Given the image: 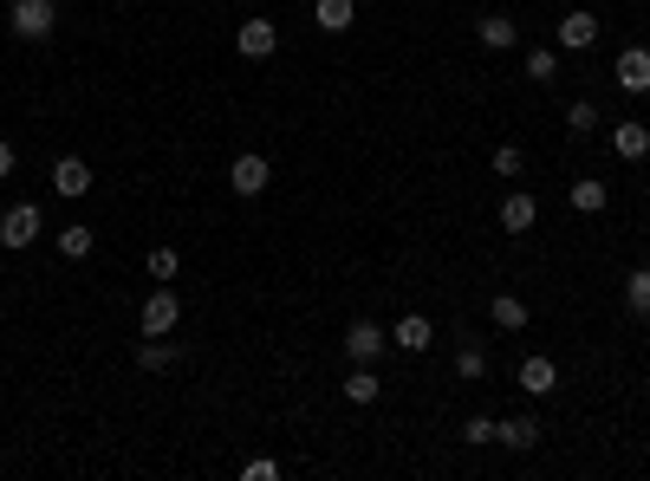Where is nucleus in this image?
Wrapping results in <instances>:
<instances>
[{
	"instance_id": "f257e3e1",
	"label": "nucleus",
	"mask_w": 650,
	"mask_h": 481,
	"mask_svg": "<svg viewBox=\"0 0 650 481\" xmlns=\"http://www.w3.org/2000/svg\"><path fill=\"white\" fill-rule=\"evenodd\" d=\"M7 26H13V40L40 46V40L59 33V0H13V7H7Z\"/></svg>"
},
{
	"instance_id": "f03ea898",
	"label": "nucleus",
	"mask_w": 650,
	"mask_h": 481,
	"mask_svg": "<svg viewBox=\"0 0 650 481\" xmlns=\"http://www.w3.org/2000/svg\"><path fill=\"white\" fill-rule=\"evenodd\" d=\"M176 326H183V299H176L169 280H156V293L137 306V332H144V339H169Z\"/></svg>"
},
{
	"instance_id": "7ed1b4c3",
	"label": "nucleus",
	"mask_w": 650,
	"mask_h": 481,
	"mask_svg": "<svg viewBox=\"0 0 650 481\" xmlns=\"http://www.w3.org/2000/svg\"><path fill=\"white\" fill-rule=\"evenodd\" d=\"M40 234H46V208H40V203H13L7 215H0V248H7V254L33 248Z\"/></svg>"
},
{
	"instance_id": "20e7f679",
	"label": "nucleus",
	"mask_w": 650,
	"mask_h": 481,
	"mask_svg": "<svg viewBox=\"0 0 650 481\" xmlns=\"http://www.w3.org/2000/svg\"><path fill=\"white\" fill-rule=\"evenodd\" d=\"M598 26H605V20H598L592 7H573V13L553 26V46H560V53H592V46H598Z\"/></svg>"
},
{
	"instance_id": "39448f33",
	"label": "nucleus",
	"mask_w": 650,
	"mask_h": 481,
	"mask_svg": "<svg viewBox=\"0 0 650 481\" xmlns=\"http://www.w3.org/2000/svg\"><path fill=\"white\" fill-rule=\"evenodd\" d=\"M267 183H274V163H267L261 150H241V156L228 163V189H234V196H261Z\"/></svg>"
},
{
	"instance_id": "423d86ee",
	"label": "nucleus",
	"mask_w": 650,
	"mask_h": 481,
	"mask_svg": "<svg viewBox=\"0 0 650 481\" xmlns=\"http://www.w3.org/2000/svg\"><path fill=\"white\" fill-rule=\"evenodd\" d=\"M384 345H390V332H384L377 319H352V326H345V358H352V364H377Z\"/></svg>"
},
{
	"instance_id": "0eeeda50",
	"label": "nucleus",
	"mask_w": 650,
	"mask_h": 481,
	"mask_svg": "<svg viewBox=\"0 0 650 481\" xmlns=\"http://www.w3.org/2000/svg\"><path fill=\"white\" fill-rule=\"evenodd\" d=\"M234 53H241V59H274V53H280V26H274V20H241Z\"/></svg>"
},
{
	"instance_id": "6e6552de",
	"label": "nucleus",
	"mask_w": 650,
	"mask_h": 481,
	"mask_svg": "<svg viewBox=\"0 0 650 481\" xmlns=\"http://www.w3.org/2000/svg\"><path fill=\"white\" fill-rule=\"evenodd\" d=\"M612 78H618V91L645 98V91H650V46H625V53L612 59Z\"/></svg>"
},
{
	"instance_id": "1a4fd4ad",
	"label": "nucleus",
	"mask_w": 650,
	"mask_h": 481,
	"mask_svg": "<svg viewBox=\"0 0 650 481\" xmlns=\"http://www.w3.org/2000/svg\"><path fill=\"white\" fill-rule=\"evenodd\" d=\"M514 384H520L527 397H553V391H560V364L533 351V358H520V371H514Z\"/></svg>"
},
{
	"instance_id": "9d476101",
	"label": "nucleus",
	"mask_w": 650,
	"mask_h": 481,
	"mask_svg": "<svg viewBox=\"0 0 650 481\" xmlns=\"http://www.w3.org/2000/svg\"><path fill=\"white\" fill-rule=\"evenodd\" d=\"M612 156H618V163H645L650 156V124H638V118L612 124Z\"/></svg>"
},
{
	"instance_id": "9b49d317",
	"label": "nucleus",
	"mask_w": 650,
	"mask_h": 481,
	"mask_svg": "<svg viewBox=\"0 0 650 481\" xmlns=\"http://www.w3.org/2000/svg\"><path fill=\"white\" fill-rule=\"evenodd\" d=\"M390 345H397V351H430V345H436L430 313H404V319L390 326Z\"/></svg>"
},
{
	"instance_id": "f8f14e48",
	"label": "nucleus",
	"mask_w": 650,
	"mask_h": 481,
	"mask_svg": "<svg viewBox=\"0 0 650 481\" xmlns=\"http://www.w3.org/2000/svg\"><path fill=\"white\" fill-rule=\"evenodd\" d=\"M53 189H59L66 203H78V196L91 189V163H85V156H59V163H53Z\"/></svg>"
},
{
	"instance_id": "ddd939ff",
	"label": "nucleus",
	"mask_w": 650,
	"mask_h": 481,
	"mask_svg": "<svg viewBox=\"0 0 650 481\" xmlns=\"http://www.w3.org/2000/svg\"><path fill=\"white\" fill-rule=\"evenodd\" d=\"M533 221H540V203H533L527 189H514V196L502 203V228L507 234H533Z\"/></svg>"
},
{
	"instance_id": "4468645a",
	"label": "nucleus",
	"mask_w": 650,
	"mask_h": 481,
	"mask_svg": "<svg viewBox=\"0 0 650 481\" xmlns=\"http://www.w3.org/2000/svg\"><path fill=\"white\" fill-rule=\"evenodd\" d=\"M475 33H482V46H488V53H507V46H520V26H514L507 13H482V20H475Z\"/></svg>"
},
{
	"instance_id": "2eb2a0df",
	"label": "nucleus",
	"mask_w": 650,
	"mask_h": 481,
	"mask_svg": "<svg viewBox=\"0 0 650 481\" xmlns=\"http://www.w3.org/2000/svg\"><path fill=\"white\" fill-rule=\"evenodd\" d=\"M312 20H319V33H352L359 0H312Z\"/></svg>"
},
{
	"instance_id": "dca6fc26",
	"label": "nucleus",
	"mask_w": 650,
	"mask_h": 481,
	"mask_svg": "<svg viewBox=\"0 0 650 481\" xmlns=\"http://www.w3.org/2000/svg\"><path fill=\"white\" fill-rule=\"evenodd\" d=\"M566 203H573L579 215H605V203H612V189H605L598 176H573V189H566Z\"/></svg>"
},
{
	"instance_id": "f3484780",
	"label": "nucleus",
	"mask_w": 650,
	"mask_h": 481,
	"mask_svg": "<svg viewBox=\"0 0 650 481\" xmlns=\"http://www.w3.org/2000/svg\"><path fill=\"white\" fill-rule=\"evenodd\" d=\"M183 364V345L176 339H144L137 345V371H176Z\"/></svg>"
},
{
	"instance_id": "a211bd4d",
	"label": "nucleus",
	"mask_w": 650,
	"mask_h": 481,
	"mask_svg": "<svg viewBox=\"0 0 650 481\" xmlns=\"http://www.w3.org/2000/svg\"><path fill=\"white\" fill-rule=\"evenodd\" d=\"M488 319H495L502 332H527V319H533V313H527V299H514V293H495V299H488Z\"/></svg>"
},
{
	"instance_id": "6ab92c4d",
	"label": "nucleus",
	"mask_w": 650,
	"mask_h": 481,
	"mask_svg": "<svg viewBox=\"0 0 650 481\" xmlns=\"http://www.w3.org/2000/svg\"><path fill=\"white\" fill-rule=\"evenodd\" d=\"M540 436H547V429H540L533 416H507L495 442H507V449H520V456H527V449H540Z\"/></svg>"
},
{
	"instance_id": "aec40b11",
	"label": "nucleus",
	"mask_w": 650,
	"mask_h": 481,
	"mask_svg": "<svg viewBox=\"0 0 650 481\" xmlns=\"http://www.w3.org/2000/svg\"><path fill=\"white\" fill-rule=\"evenodd\" d=\"M345 397H352V404H377V397H384V378H377V364H352V378H345Z\"/></svg>"
},
{
	"instance_id": "412c9836",
	"label": "nucleus",
	"mask_w": 650,
	"mask_h": 481,
	"mask_svg": "<svg viewBox=\"0 0 650 481\" xmlns=\"http://www.w3.org/2000/svg\"><path fill=\"white\" fill-rule=\"evenodd\" d=\"M91 248H98V234H91L85 221H66V228H59V254H66V261H91Z\"/></svg>"
},
{
	"instance_id": "4be33fe9",
	"label": "nucleus",
	"mask_w": 650,
	"mask_h": 481,
	"mask_svg": "<svg viewBox=\"0 0 650 481\" xmlns=\"http://www.w3.org/2000/svg\"><path fill=\"white\" fill-rule=\"evenodd\" d=\"M625 306H631V319L650 326V267H631V280H625Z\"/></svg>"
},
{
	"instance_id": "5701e85b",
	"label": "nucleus",
	"mask_w": 650,
	"mask_h": 481,
	"mask_svg": "<svg viewBox=\"0 0 650 481\" xmlns=\"http://www.w3.org/2000/svg\"><path fill=\"white\" fill-rule=\"evenodd\" d=\"M527 78H533V85H553V78H560V46H533V53H527Z\"/></svg>"
},
{
	"instance_id": "b1692460",
	"label": "nucleus",
	"mask_w": 650,
	"mask_h": 481,
	"mask_svg": "<svg viewBox=\"0 0 650 481\" xmlns=\"http://www.w3.org/2000/svg\"><path fill=\"white\" fill-rule=\"evenodd\" d=\"M455 378H462V384H482V378H488V351H482V345H462V351H455Z\"/></svg>"
},
{
	"instance_id": "393cba45",
	"label": "nucleus",
	"mask_w": 650,
	"mask_h": 481,
	"mask_svg": "<svg viewBox=\"0 0 650 481\" xmlns=\"http://www.w3.org/2000/svg\"><path fill=\"white\" fill-rule=\"evenodd\" d=\"M598 124H605V118H598V105H592V98H573V105H566V131H573V138H592Z\"/></svg>"
},
{
	"instance_id": "a878e982",
	"label": "nucleus",
	"mask_w": 650,
	"mask_h": 481,
	"mask_svg": "<svg viewBox=\"0 0 650 481\" xmlns=\"http://www.w3.org/2000/svg\"><path fill=\"white\" fill-rule=\"evenodd\" d=\"M183 274V254L176 248H150V280H176Z\"/></svg>"
},
{
	"instance_id": "bb28decb",
	"label": "nucleus",
	"mask_w": 650,
	"mask_h": 481,
	"mask_svg": "<svg viewBox=\"0 0 650 481\" xmlns=\"http://www.w3.org/2000/svg\"><path fill=\"white\" fill-rule=\"evenodd\" d=\"M488 170H495V176H520V170H527V156H520V143H502Z\"/></svg>"
},
{
	"instance_id": "cd10ccee",
	"label": "nucleus",
	"mask_w": 650,
	"mask_h": 481,
	"mask_svg": "<svg viewBox=\"0 0 650 481\" xmlns=\"http://www.w3.org/2000/svg\"><path fill=\"white\" fill-rule=\"evenodd\" d=\"M462 436H469V442H495V436H502V423H495V416H469V423H462Z\"/></svg>"
},
{
	"instance_id": "c85d7f7f",
	"label": "nucleus",
	"mask_w": 650,
	"mask_h": 481,
	"mask_svg": "<svg viewBox=\"0 0 650 481\" xmlns=\"http://www.w3.org/2000/svg\"><path fill=\"white\" fill-rule=\"evenodd\" d=\"M241 481H280V462H274V456H254V462L241 469Z\"/></svg>"
},
{
	"instance_id": "c756f323",
	"label": "nucleus",
	"mask_w": 650,
	"mask_h": 481,
	"mask_svg": "<svg viewBox=\"0 0 650 481\" xmlns=\"http://www.w3.org/2000/svg\"><path fill=\"white\" fill-rule=\"evenodd\" d=\"M7 176H13V143L0 138V183H7Z\"/></svg>"
}]
</instances>
